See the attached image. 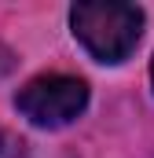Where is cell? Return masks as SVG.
Returning a JSON list of instances; mask_svg holds the SVG:
<instances>
[{
  "instance_id": "3957f363",
  "label": "cell",
  "mask_w": 154,
  "mask_h": 158,
  "mask_svg": "<svg viewBox=\"0 0 154 158\" xmlns=\"http://www.w3.org/2000/svg\"><path fill=\"white\" fill-rule=\"evenodd\" d=\"M15 147H22V143H15L4 129H0V158H7V155H15Z\"/></svg>"
},
{
  "instance_id": "6da1fadb",
  "label": "cell",
  "mask_w": 154,
  "mask_h": 158,
  "mask_svg": "<svg viewBox=\"0 0 154 158\" xmlns=\"http://www.w3.org/2000/svg\"><path fill=\"white\" fill-rule=\"evenodd\" d=\"M74 37L95 63H125L143 33V11L125 0H81L70 7Z\"/></svg>"
},
{
  "instance_id": "7a4b0ae2",
  "label": "cell",
  "mask_w": 154,
  "mask_h": 158,
  "mask_svg": "<svg viewBox=\"0 0 154 158\" xmlns=\"http://www.w3.org/2000/svg\"><path fill=\"white\" fill-rule=\"evenodd\" d=\"M15 107L26 121L40 129H59V125H70L88 107V85L70 74H40L18 88Z\"/></svg>"
},
{
  "instance_id": "277c9868",
  "label": "cell",
  "mask_w": 154,
  "mask_h": 158,
  "mask_svg": "<svg viewBox=\"0 0 154 158\" xmlns=\"http://www.w3.org/2000/svg\"><path fill=\"white\" fill-rule=\"evenodd\" d=\"M151 81H154V59H151Z\"/></svg>"
}]
</instances>
